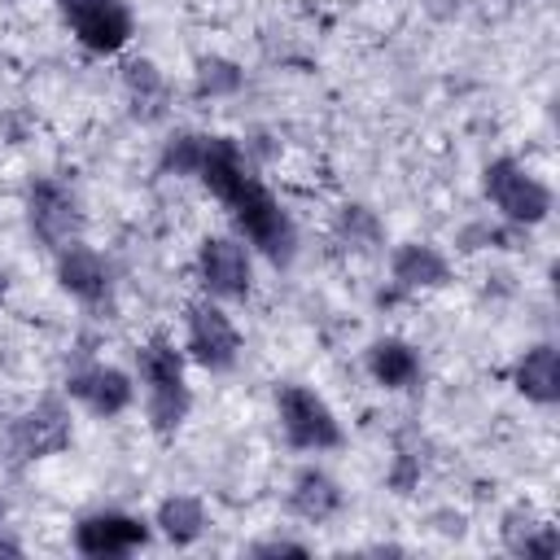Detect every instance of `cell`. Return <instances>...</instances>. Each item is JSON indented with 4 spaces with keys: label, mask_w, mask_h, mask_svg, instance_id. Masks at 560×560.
I'll use <instances>...</instances> for the list:
<instances>
[{
    "label": "cell",
    "mask_w": 560,
    "mask_h": 560,
    "mask_svg": "<svg viewBox=\"0 0 560 560\" xmlns=\"http://www.w3.org/2000/svg\"><path fill=\"white\" fill-rule=\"evenodd\" d=\"M210 525V512L197 494H166L153 508V534L166 538L171 547H192Z\"/></svg>",
    "instance_id": "18"
},
{
    "label": "cell",
    "mask_w": 560,
    "mask_h": 560,
    "mask_svg": "<svg viewBox=\"0 0 560 560\" xmlns=\"http://www.w3.org/2000/svg\"><path fill=\"white\" fill-rule=\"evenodd\" d=\"M122 92H127L136 118L153 122V118L166 114V92H171V88H166V74H162L149 57H131V61L122 66Z\"/></svg>",
    "instance_id": "19"
},
{
    "label": "cell",
    "mask_w": 560,
    "mask_h": 560,
    "mask_svg": "<svg viewBox=\"0 0 560 560\" xmlns=\"http://www.w3.org/2000/svg\"><path fill=\"white\" fill-rule=\"evenodd\" d=\"M136 394L144 402V420L158 438L179 433V424L192 411V389L184 372V350L166 332H153L149 341L136 346Z\"/></svg>",
    "instance_id": "1"
},
{
    "label": "cell",
    "mask_w": 560,
    "mask_h": 560,
    "mask_svg": "<svg viewBox=\"0 0 560 560\" xmlns=\"http://www.w3.org/2000/svg\"><path fill=\"white\" fill-rule=\"evenodd\" d=\"M52 262H57V284H61V293H70V298L83 302V306L109 302V293H114V271H109V258H105L101 249H92L88 241H74V245H66V249H57Z\"/></svg>",
    "instance_id": "12"
},
{
    "label": "cell",
    "mask_w": 560,
    "mask_h": 560,
    "mask_svg": "<svg viewBox=\"0 0 560 560\" xmlns=\"http://www.w3.org/2000/svg\"><path fill=\"white\" fill-rule=\"evenodd\" d=\"M245 551H249V556H306L311 547L298 542V538H258V542H249Z\"/></svg>",
    "instance_id": "23"
},
{
    "label": "cell",
    "mask_w": 560,
    "mask_h": 560,
    "mask_svg": "<svg viewBox=\"0 0 560 560\" xmlns=\"http://www.w3.org/2000/svg\"><path fill=\"white\" fill-rule=\"evenodd\" d=\"M481 197L490 201V210L499 214V223H512V228H538L547 223L551 206H556V192L542 175H534L521 158H494L486 162L481 171Z\"/></svg>",
    "instance_id": "3"
},
{
    "label": "cell",
    "mask_w": 560,
    "mask_h": 560,
    "mask_svg": "<svg viewBox=\"0 0 560 560\" xmlns=\"http://www.w3.org/2000/svg\"><path fill=\"white\" fill-rule=\"evenodd\" d=\"M284 508H289L298 521H306V525H324V521H332V516L346 508V490H341V481H337L328 468L302 464V468L293 472V481H289Z\"/></svg>",
    "instance_id": "13"
},
{
    "label": "cell",
    "mask_w": 560,
    "mask_h": 560,
    "mask_svg": "<svg viewBox=\"0 0 560 560\" xmlns=\"http://www.w3.org/2000/svg\"><path fill=\"white\" fill-rule=\"evenodd\" d=\"M241 350H245L241 328H236V319L223 311V302H214V298L201 293V298H192V302L184 306V354H188L197 368L223 376V372H232V368L241 363Z\"/></svg>",
    "instance_id": "6"
},
{
    "label": "cell",
    "mask_w": 560,
    "mask_h": 560,
    "mask_svg": "<svg viewBox=\"0 0 560 560\" xmlns=\"http://www.w3.org/2000/svg\"><path fill=\"white\" fill-rule=\"evenodd\" d=\"M197 284L214 302H245L254 293V249L241 236L210 232L197 241Z\"/></svg>",
    "instance_id": "7"
},
{
    "label": "cell",
    "mask_w": 560,
    "mask_h": 560,
    "mask_svg": "<svg viewBox=\"0 0 560 560\" xmlns=\"http://www.w3.org/2000/svg\"><path fill=\"white\" fill-rule=\"evenodd\" d=\"M223 206H228V214H232L241 241H245L254 254H262L271 267H289V262L298 258V223H293V214L284 210V201H280L258 175H245L241 188H236Z\"/></svg>",
    "instance_id": "2"
},
{
    "label": "cell",
    "mask_w": 560,
    "mask_h": 560,
    "mask_svg": "<svg viewBox=\"0 0 560 560\" xmlns=\"http://www.w3.org/2000/svg\"><path fill=\"white\" fill-rule=\"evenodd\" d=\"M66 398L96 420H114L136 402V376L114 363H83L66 376Z\"/></svg>",
    "instance_id": "10"
},
{
    "label": "cell",
    "mask_w": 560,
    "mask_h": 560,
    "mask_svg": "<svg viewBox=\"0 0 560 560\" xmlns=\"http://www.w3.org/2000/svg\"><path fill=\"white\" fill-rule=\"evenodd\" d=\"M70 442H74V424H70V411L61 407V398L35 402L9 429V446L18 459H48V455H61Z\"/></svg>",
    "instance_id": "11"
},
{
    "label": "cell",
    "mask_w": 560,
    "mask_h": 560,
    "mask_svg": "<svg viewBox=\"0 0 560 560\" xmlns=\"http://www.w3.org/2000/svg\"><path fill=\"white\" fill-rule=\"evenodd\" d=\"M276 420H280V433L293 451L328 455V451L346 446V429H341L337 411L324 402V394H315L302 381H280L276 385Z\"/></svg>",
    "instance_id": "4"
},
{
    "label": "cell",
    "mask_w": 560,
    "mask_h": 560,
    "mask_svg": "<svg viewBox=\"0 0 560 560\" xmlns=\"http://www.w3.org/2000/svg\"><path fill=\"white\" fill-rule=\"evenodd\" d=\"M153 538V521L136 516V512H122V508H101V512H88L74 521V551L88 556V560H118V556H136L144 551Z\"/></svg>",
    "instance_id": "9"
},
{
    "label": "cell",
    "mask_w": 560,
    "mask_h": 560,
    "mask_svg": "<svg viewBox=\"0 0 560 560\" xmlns=\"http://www.w3.org/2000/svg\"><path fill=\"white\" fill-rule=\"evenodd\" d=\"M389 276L407 293H429V289L451 284V258L429 241H402L389 254Z\"/></svg>",
    "instance_id": "16"
},
{
    "label": "cell",
    "mask_w": 560,
    "mask_h": 560,
    "mask_svg": "<svg viewBox=\"0 0 560 560\" xmlns=\"http://www.w3.org/2000/svg\"><path fill=\"white\" fill-rule=\"evenodd\" d=\"M61 22L70 26V35L96 52V57H114L131 44L136 35V18L127 9V0H52Z\"/></svg>",
    "instance_id": "8"
},
{
    "label": "cell",
    "mask_w": 560,
    "mask_h": 560,
    "mask_svg": "<svg viewBox=\"0 0 560 560\" xmlns=\"http://www.w3.org/2000/svg\"><path fill=\"white\" fill-rule=\"evenodd\" d=\"M241 83H245V74H241L236 61H228V57H197V70H192L197 96H232Z\"/></svg>",
    "instance_id": "21"
},
{
    "label": "cell",
    "mask_w": 560,
    "mask_h": 560,
    "mask_svg": "<svg viewBox=\"0 0 560 560\" xmlns=\"http://www.w3.org/2000/svg\"><path fill=\"white\" fill-rule=\"evenodd\" d=\"M4 521H9V503H4V494H0V529H4Z\"/></svg>",
    "instance_id": "25"
},
{
    "label": "cell",
    "mask_w": 560,
    "mask_h": 560,
    "mask_svg": "<svg viewBox=\"0 0 560 560\" xmlns=\"http://www.w3.org/2000/svg\"><path fill=\"white\" fill-rule=\"evenodd\" d=\"M363 368H368L372 385H381L385 394L416 389L420 376H424V359H420V350L407 337H376L363 350Z\"/></svg>",
    "instance_id": "14"
},
{
    "label": "cell",
    "mask_w": 560,
    "mask_h": 560,
    "mask_svg": "<svg viewBox=\"0 0 560 560\" xmlns=\"http://www.w3.org/2000/svg\"><path fill=\"white\" fill-rule=\"evenodd\" d=\"M22 210H26V228L31 236L57 254L74 241H83V206L74 197V188L57 175H35L22 192Z\"/></svg>",
    "instance_id": "5"
},
{
    "label": "cell",
    "mask_w": 560,
    "mask_h": 560,
    "mask_svg": "<svg viewBox=\"0 0 560 560\" xmlns=\"http://www.w3.org/2000/svg\"><path fill=\"white\" fill-rule=\"evenodd\" d=\"M201 144H206V131H175L166 144H162V158L158 166L166 175H197V162H201Z\"/></svg>",
    "instance_id": "22"
},
{
    "label": "cell",
    "mask_w": 560,
    "mask_h": 560,
    "mask_svg": "<svg viewBox=\"0 0 560 560\" xmlns=\"http://www.w3.org/2000/svg\"><path fill=\"white\" fill-rule=\"evenodd\" d=\"M9 4H13V0H9Z\"/></svg>",
    "instance_id": "26"
},
{
    "label": "cell",
    "mask_w": 560,
    "mask_h": 560,
    "mask_svg": "<svg viewBox=\"0 0 560 560\" xmlns=\"http://www.w3.org/2000/svg\"><path fill=\"white\" fill-rule=\"evenodd\" d=\"M337 241H346V249L354 254H372L381 245V223L368 206H341L337 214Z\"/></svg>",
    "instance_id": "20"
},
{
    "label": "cell",
    "mask_w": 560,
    "mask_h": 560,
    "mask_svg": "<svg viewBox=\"0 0 560 560\" xmlns=\"http://www.w3.org/2000/svg\"><path fill=\"white\" fill-rule=\"evenodd\" d=\"M499 538H503V551L525 556V560H529V556H556V551H560L556 525H551L538 508H529V503H512V508L503 512Z\"/></svg>",
    "instance_id": "17"
},
{
    "label": "cell",
    "mask_w": 560,
    "mask_h": 560,
    "mask_svg": "<svg viewBox=\"0 0 560 560\" xmlns=\"http://www.w3.org/2000/svg\"><path fill=\"white\" fill-rule=\"evenodd\" d=\"M4 293H9V271L0 267V302H4Z\"/></svg>",
    "instance_id": "24"
},
{
    "label": "cell",
    "mask_w": 560,
    "mask_h": 560,
    "mask_svg": "<svg viewBox=\"0 0 560 560\" xmlns=\"http://www.w3.org/2000/svg\"><path fill=\"white\" fill-rule=\"evenodd\" d=\"M512 389L534 407L560 402V350L551 341H534L512 363Z\"/></svg>",
    "instance_id": "15"
}]
</instances>
